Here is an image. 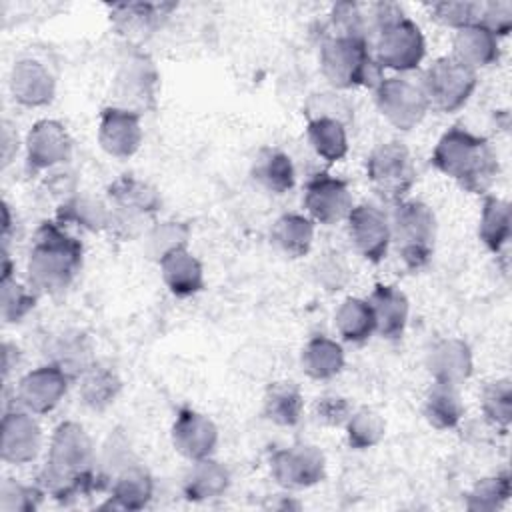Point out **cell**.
Wrapping results in <instances>:
<instances>
[{"label":"cell","mask_w":512,"mask_h":512,"mask_svg":"<svg viewBox=\"0 0 512 512\" xmlns=\"http://www.w3.org/2000/svg\"><path fill=\"white\" fill-rule=\"evenodd\" d=\"M38 484L64 504L102 488L104 478L96 470V450L84 426L66 420L54 428Z\"/></svg>","instance_id":"obj_1"},{"label":"cell","mask_w":512,"mask_h":512,"mask_svg":"<svg viewBox=\"0 0 512 512\" xmlns=\"http://www.w3.org/2000/svg\"><path fill=\"white\" fill-rule=\"evenodd\" d=\"M430 162L462 190L482 196L488 194L500 172L490 140L464 126H452L438 138Z\"/></svg>","instance_id":"obj_2"},{"label":"cell","mask_w":512,"mask_h":512,"mask_svg":"<svg viewBox=\"0 0 512 512\" xmlns=\"http://www.w3.org/2000/svg\"><path fill=\"white\" fill-rule=\"evenodd\" d=\"M84 244L56 220H44L32 238L26 272L38 294H60L82 270Z\"/></svg>","instance_id":"obj_3"},{"label":"cell","mask_w":512,"mask_h":512,"mask_svg":"<svg viewBox=\"0 0 512 512\" xmlns=\"http://www.w3.org/2000/svg\"><path fill=\"white\" fill-rule=\"evenodd\" d=\"M322 76L338 90L374 88L382 76L372 54V42L358 34L326 32L318 52Z\"/></svg>","instance_id":"obj_4"},{"label":"cell","mask_w":512,"mask_h":512,"mask_svg":"<svg viewBox=\"0 0 512 512\" xmlns=\"http://www.w3.org/2000/svg\"><path fill=\"white\" fill-rule=\"evenodd\" d=\"M390 228L402 264L410 272L426 268L436 244V216L432 208L412 198L396 202L392 204Z\"/></svg>","instance_id":"obj_5"},{"label":"cell","mask_w":512,"mask_h":512,"mask_svg":"<svg viewBox=\"0 0 512 512\" xmlns=\"http://www.w3.org/2000/svg\"><path fill=\"white\" fill-rule=\"evenodd\" d=\"M106 198L110 208L106 232L122 240L142 232V224L154 218L162 206L158 190L134 174H122L112 180L106 188Z\"/></svg>","instance_id":"obj_6"},{"label":"cell","mask_w":512,"mask_h":512,"mask_svg":"<svg viewBox=\"0 0 512 512\" xmlns=\"http://www.w3.org/2000/svg\"><path fill=\"white\" fill-rule=\"evenodd\" d=\"M366 180L384 202L406 200L416 184V166L410 150L398 140L374 146L366 156Z\"/></svg>","instance_id":"obj_7"},{"label":"cell","mask_w":512,"mask_h":512,"mask_svg":"<svg viewBox=\"0 0 512 512\" xmlns=\"http://www.w3.org/2000/svg\"><path fill=\"white\" fill-rule=\"evenodd\" d=\"M418 84L426 94L430 110L452 114L464 108L472 98L478 86V72L450 54L436 58L422 72Z\"/></svg>","instance_id":"obj_8"},{"label":"cell","mask_w":512,"mask_h":512,"mask_svg":"<svg viewBox=\"0 0 512 512\" xmlns=\"http://www.w3.org/2000/svg\"><path fill=\"white\" fill-rule=\"evenodd\" d=\"M372 54L380 68L410 72L424 60L426 40L420 26L402 14L374 32Z\"/></svg>","instance_id":"obj_9"},{"label":"cell","mask_w":512,"mask_h":512,"mask_svg":"<svg viewBox=\"0 0 512 512\" xmlns=\"http://www.w3.org/2000/svg\"><path fill=\"white\" fill-rule=\"evenodd\" d=\"M374 102L384 120L402 132L416 128L430 110L420 84L402 76L382 78L374 86Z\"/></svg>","instance_id":"obj_10"},{"label":"cell","mask_w":512,"mask_h":512,"mask_svg":"<svg viewBox=\"0 0 512 512\" xmlns=\"http://www.w3.org/2000/svg\"><path fill=\"white\" fill-rule=\"evenodd\" d=\"M270 476L284 488H310L324 480L326 458L312 444H292L278 448L270 456Z\"/></svg>","instance_id":"obj_11"},{"label":"cell","mask_w":512,"mask_h":512,"mask_svg":"<svg viewBox=\"0 0 512 512\" xmlns=\"http://www.w3.org/2000/svg\"><path fill=\"white\" fill-rule=\"evenodd\" d=\"M302 204L306 216L314 224L332 226L340 220H346L348 212L354 206V200L346 180L328 172H316L304 184Z\"/></svg>","instance_id":"obj_12"},{"label":"cell","mask_w":512,"mask_h":512,"mask_svg":"<svg viewBox=\"0 0 512 512\" xmlns=\"http://www.w3.org/2000/svg\"><path fill=\"white\" fill-rule=\"evenodd\" d=\"M114 92L120 98V104L116 106L134 110L140 116L146 110H154L158 94V72L154 62L142 52L128 54L116 72Z\"/></svg>","instance_id":"obj_13"},{"label":"cell","mask_w":512,"mask_h":512,"mask_svg":"<svg viewBox=\"0 0 512 512\" xmlns=\"http://www.w3.org/2000/svg\"><path fill=\"white\" fill-rule=\"evenodd\" d=\"M346 230L354 250L368 262L380 264L392 242L390 216L374 204H358L346 216Z\"/></svg>","instance_id":"obj_14"},{"label":"cell","mask_w":512,"mask_h":512,"mask_svg":"<svg viewBox=\"0 0 512 512\" xmlns=\"http://www.w3.org/2000/svg\"><path fill=\"white\" fill-rule=\"evenodd\" d=\"M72 378L52 362L26 372L16 386L18 404L32 414L52 412L68 392Z\"/></svg>","instance_id":"obj_15"},{"label":"cell","mask_w":512,"mask_h":512,"mask_svg":"<svg viewBox=\"0 0 512 512\" xmlns=\"http://www.w3.org/2000/svg\"><path fill=\"white\" fill-rule=\"evenodd\" d=\"M26 170L38 174L64 164L72 156V138L62 122L58 120H38L26 134Z\"/></svg>","instance_id":"obj_16"},{"label":"cell","mask_w":512,"mask_h":512,"mask_svg":"<svg viewBox=\"0 0 512 512\" xmlns=\"http://www.w3.org/2000/svg\"><path fill=\"white\" fill-rule=\"evenodd\" d=\"M142 116L122 106H106L98 120L100 148L120 160L134 156L142 144Z\"/></svg>","instance_id":"obj_17"},{"label":"cell","mask_w":512,"mask_h":512,"mask_svg":"<svg viewBox=\"0 0 512 512\" xmlns=\"http://www.w3.org/2000/svg\"><path fill=\"white\" fill-rule=\"evenodd\" d=\"M172 446L186 460L210 458L218 446V428L202 412L194 408H180L172 424Z\"/></svg>","instance_id":"obj_18"},{"label":"cell","mask_w":512,"mask_h":512,"mask_svg":"<svg viewBox=\"0 0 512 512\" xmlns=\"http://www.w3.org/2000/svg\"><path fill=\"white\" fill-rule=\"evenodd\" d=\"M42 448V428L28 410H8L2 418V460L8 464H28Z\"/></svg>","instance_id":"obj_19"},{"label":"cell","mask_w":512,"mask_h":512,"mask_svg":"<svg viewBox=\"0 0 512 512\" xmlns=\"http://www.w3.org/2000/svg\"><path fill=\"white\" fill-rule=\"evenodd\" d=\"M426 370L434 382L460 386L472 376V350L462 338H440L430 346L426 354Z\"/></svg>","instance_id":"obj_20"},{"label":"cell","mask_w":512,"mask_h":512,"mask_svg":"<svg viewBox=\"0 0 512 512\" xmlns=\"http://www.w3.org/2000/svg\"><path fill=\"white\" fill-rule=\"evenodd\" d=\"M10 92L20 106L40 108L54 100L56 80L42 62L24 58L10 70Z\"/></svg>","instance_id":"obj_21"},{"label":"cell","mask_w":512,"mask_h":512,"mask_svg":"<svg viewBox=\"0 0 512 512\" xmlns=\"http://www.w3.org/2000/svg\"><path fill=\"white\" fill-rule=\"evenodd\" d=\"M158 266L166 288L174 296L188 298L204 290L202 262L188 250V246L168 250L158 258Z\"/></svg>","instance_id":"obj_22"},{"label":"cell","mask_w":512,"mask_h":512,"mask_svg":"<svg viewBox=\"0 0 512 512\" xmlns=\"http://www.w3.org/2000/svg\"><path fill=\"white\" fill-rule=\"evenodd\" d=\"M176 4L166 2H124L110 6V22L114 30L126 38L150 36L158 30Z\"/></svg>","instance_id":"obj_23"},{"label":"cell","mask_w":512,"mask_h":512,"mask_svg":"<svg viewBox=\"0 0 512 512\" xmlns=\"http://www.w3.org/2000/svg\"><path fill=\"white\" fill-rule=\"evenodd\" d=\"M366 300L374 312L376 332L386 340H400L404 336L410 314L406 294L394 284L378 282Z\"/></svg>","instance_id":"obj_24"},{"label":"cell","mask_w":512,"mask_h":512,"mask_svg":"<svg viewBox=\"0 0 512 512\" xmlns=\"http://www.w3.org/2000/svg\"><path fill=\"white\" fill-rule=\"evenodd\" d=\"M154 496V478L138 462L124 464L110 484V498L104 508L142 510Z\"/></svg>","instance_id":"obj_25"},{"label":"cell","mask_w":512,"mask_h":512,"mask_svg":"<svg viewBox=\"0 0 512 512\" xmlns=\"http://www.w3.org/2000/svg\"><path fill=\"white\" fill-rule=\"evenodd\" d=\"M48 362L62 368L72 380H78L94 362V346L86 332L64 330L48 342Z\"/></svg>","instance_id":"obj_26"},{"label":"cell","mask_w":512,"mask_h":512,"mask_svg":"<svg viewBox=\"0 0 512 512\" xmlns=\"http://www.w3.org/2000/svg\"><path fill=\"white\" fill-rule=\"evenodd\" d=\"M452 56L478 72L500 58V38H496L484 24L474 22L456 30L452 40Z\"/></svg>","instance_id":"obj_27"},{"label":"cell","mask_w":512,"mask_h":512,"mask_svg":"<svg viewBox=\"0 0 512 512\" xmlns=\"http://www.w3.org/2000/svg\"><path fill=\"white\" fill-rule=\"evenodd\" d=\"M230 488L228 468L210 458L194 460L182 478V494L188 502H208L226 494Z\"/></svg>","instance_id":"obj_28"},{"label":"cell","mask_w":512,"mask_h":512,"mask_svg":"<svg viewBox=\"0 0 512 512\" xmlns=\"http://www.w3.org/2000/svg\"><path fill=\"white\" fill-rule=\"evenodd\" d=\"M120 392H122V378L116 372V368L108 364L94 362L78 378L80 402L94 412H104L108 406H112Z\"/></svg>","instance_id":"obj_29"},{"label":"cell","mask_w":512,"mask_h":512,"mask_svg":"<svg viewBox=\"0 0 512 512\" xmlns=\"http://www.w3.org/2000/svg\"><path fill=\"white\" fill-rule=\"evenodd\" d=\"M252 178L272 194H286L294 188L296 172L290 156L280 148H260L252 160Z\"/></svg>","instance_id":"obj_30"},{"label":"cell","mask_w":512,"mask_h":512,"mask_svg":"<svg viewBox=\"0 0 512 512\" xmlns=\"http://www.w3.org/2000/svg\"><path fill=\"white\" fill-rule=\"evenodd\" d=\"M344 362L342 344L324 334L312 336L300 354V366L312 380H332L342 372Z\"/></svg>","instance_id":"obj_31"},{"label":"cell","mask_w":512,"mask_h":512,"mask_svg":"<svg viewBox=\"0 0 512 512\" xmlns=\"http://www.w3.org/2000/svg\"><path fill=\"white\" fill-rule=\"evenodd\" d=\"M422 414L426 422L436 430H452L464 416V404L460 400L458 386L434 382L424 394Z\"/></svg>","instance_id":"obj_32"},{"label":"cell","mask_w":512,"mask_h":512,"mask_svg":"<svg viewBox=\"0 0 512 512\" xmlns=\"http://www.w3.org/2000/svg\"><path fill=\"white\" fill-rule=\"evenodd\" d=\"M334 326L340 338L348 344H364L376 332L372 306L366 298L348 296L334 312Z\"/></svg>","instance_id":"obj_33"},{"label":"cell","mask_w":512,"mask_h":512,"mask_svg":"<svg viewBox=\"0 0 512 512\" xmlns=\"http://www.w3.org/2000/svg\"><path fill=\"white\" fill-rule=\"evenodd\" d=\"M512 234V214L510 204L498 196H484L480 222H478V238L492 254H500L508 244Z\"/></svg>","instance_id":"obj_34"},{"label":"cell","mask_w":512,"mask_h":512,"mask_svg":"<svg viewBox=\"0 0 512 512\" xmlns=\"http://www.w3.org/2000/svg\"><path fill=\"white\" fill-rule=\"evenodd\" d=\"M272 244L290 258H302L314 242V222L298 212L282 214L270 232Z\"/></svg>","instance_id":"obj_35"},{"label":"cell","mask_w":512,"mask_h":512,"mask_svg":"<svg viewBox=\"0 0 512 512\" xmlns=\"http://www.w3.org/2000/svg\"><path fill=\"white\" fill-rule=\"evenodd\" d=\"M304 412V396L292 382H272L264 392L262 414L276 426H296Z\"/></svg>","instance_id":"obj_36"},{"label":"cell","mask_w":512,"mask_h":512,"mask_svg":"<svg viewBox=\"0 0 512 512\" xmlns=\"http://www.w3.org/2000/svg\"><path fill=\"white\" fill-rule=\"evenodd\" d=\"M108 218V204L84 194H74L60 202L54 220L62 226H78L88 232H104L108 228Z\"/></svg>","instance_id":"obj_37"},{"label":"cell","mask_w":512,"mask_h":512,"mask_svg":"<svg viewBox=\"0 0 512 512\" xmlns=\"http://www.w3.org/2000/svg\"><path fill=\"white\" fill-rule=\"evenodd\" d=\"M306 136L312 150L326 162H338L348 154V134L346 124L336 118L316 116L308 118Z\"/></svg>","instance_id":"obj_38"},{"label":"cell","mask_w":512,"mask_h":512,"mask_svg":"<svg viewBox=\"0 0 512 512\" xmlns=\"http://www.w3.org/2000/svg\"><path fill=\"white\" fill-rule=\"evenodd\" d=\"M512 494L510 474L496 472L492 476H484L474 482V486L466 492L464 506L470 512H494L500 510Z\"/></svg>","instance_id":"obj_39"},{"label":"cell","mask_w":512,"mask_h":512,"mask_svg":"<svg viewBox=\"0 0 512 512\" xmlns=\"http://www.w3.org/2000/svg\"><path fill=\"white\" fill-rule=\"evenodd\" d=\"M480 410L484 420L500 430L508 432L512 424V382L510 378H496L484 384L480 392Z\"/></svg>","instance_id":"obj_40"},{"label":"cell","mask_w":512,"mask_h":512,"mask_svg":"<svg viewBox=\"0 0 512 512\" xmlns=\"http://www.w3.org/2000/svg\"><path fill=\"white\" fill-rule=\"evenodd\" d=\"M344 430L350 448L368 450L382 442L386 434V422L374 408L362 406L358 410H352L350 418L344 424Z\"/></svg>","instance_id":"obj_41"},{"label":"cell","mask_w":512,"mask_h":512,"mask_svg":"<svg viewBox=\"0 0 512 512\" xmlns=\"http://www.w3.org/2000/svg\"><path fill=\"white\" fill-rule=\"evenodd\" d=\"M38 292L28 284H20L14 276L2 278V318L8 324L24 320L36 306Z\"/></svg>","instance_id":"obj_42"},{"label":"cell","mask_w":512,"mask_h":512,"mask_svg":"<svg viewBox=\"0 0 512 512\" xmlns=\"http://www.w3.org/2000/svg\"><path fill=\"white\" fill-rule=\"evenodd\" d=\"M430 18L436 20L442 26L460 30L468 24L480 22V8L482 2L474 0H442V2H432L426 4Z\"/></svg>","instance_id":"obj_43"},{"label":"cell","mask_w":512,"mask_h":512,"mask_svg":"<svg viewBox=\"0 0 512 512\" xmlns=\"http://www.w3.org/2000/svg\"><path fill=\"white\" fill-rule=\"evenodd\" d=\"M46 492L40 484H22L12 478L4 480L0 486V510L2 512H34Z\"/></svg>","instance_id":"obj_44"},{"label":"cell","mask_w":512,"mask_h":512,"mask_svg":"<svg viewBox=\"0 0 512 512\" xmlns=\"http://www.w3.org/2000/svg\"><path fill=\"white\" fill-rule=\"evenodd\" d=\"M188 238L190 226L184 222H154V226L148 232V252L158 260L172 248L188 246Z\"/></svg>","instance_id":"obj_45"},{"label":"cell","mask_w":512,"mask_h":512,"mask_svg":"<svg viewBox=\"0 0 512 512\" xmlns=\"http://www.w3.org/2000/svg\"><path fill=\"white\" fill-rule=\"evenodd\" d=\"M304 114L308 118L328 116V118L340 120L342 124H348L352 120V106L344 96L320 92V94H312L308 98V102L304 104Z\"/></svg>","instance_id":"obj_46"},{"label":"cell","mask_w":512,"mask_h":512,"mask_svg":"<svg viewBox=\"0 0 512 512\" xmlns=\"http://www.w3.org/2000/svg\"><path fill=\"white\" fill-rule=\"evenodd\" d=\"M314 276L326 290H342L350 280V270L338 252H326L314 264Z\"/></svg>","instance_id":"obj_47"},{"label":"cell","mask_w":512,"mask_h":512,"mask_svg":"<svg viewBox=\"0 0 512 512\" xmlns=\"http://www.w3.org/2000/svg\"><path fill=\"white\" fill-rule=\"evenodd\" d=\"M352 414V404L338 394H326L314 404V418L324 426H344Z\"/></svg>","instance_id":"obj_48"},{"label":"cell","mask_w":512,"mask_h":512,"mask_svg":"<svg viewBox=\"0 0 512 512\" xmlns=\"http://www.w3.org/2000/svg\"><path fill=\"white\" fill-rule=\"evenodd\" d=\"M480 24H484L496 38H504L512 30V2L490 0L482 2Z\"/></svg>","instance_id":"obj_49"},{"label":"cell","mask_w":512,"mask_h":512,"mask_svg":"<svg viewBox=\"0 0 512 512\" xmlns=\"http://www.w3.org/2000/svg\"><path fill=\"white\" fill-rule=\"evenodd\" d=\"M12 228V220H10V206L6 202H2V240L4 244L8 242V234Z\"/></svg>","instance_id":"obj_50"}]
</instances>
